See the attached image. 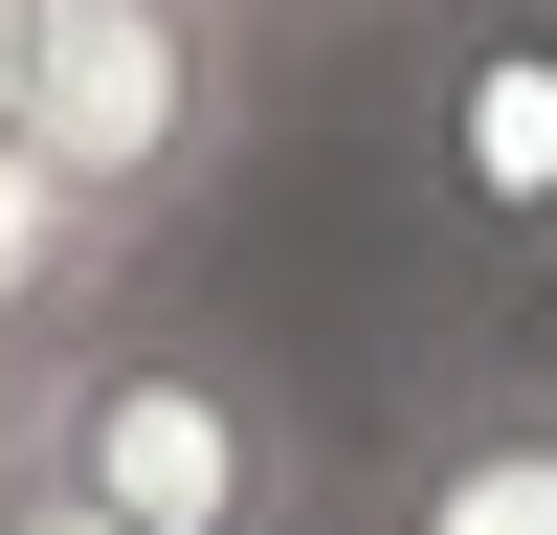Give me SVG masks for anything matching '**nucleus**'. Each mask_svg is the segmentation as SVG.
Returning a JSON list of instances; mask_svg holds the SVG:
<instances>
[{"label":"nucleus","mask_w":557,"mask_h":535,"mask_svg":"<svg viewBox=\"0 0 557 535\" xmlns=\"http://www.w3.org/2000/svg\"><path fill=\"white\" fill-rule=\"evenodd\" d=\"M23 45H45V0H0V134H23Z\"/></svg>","instance_id":"423d86ee"},{"label":"nucleus","mask_w":557,"mask_h":535,"mask_svg":"<svg viewBox=\"0 0 557 535\" xmlns=\"http://www.w3.org/2000/svg\"><path fill=\"white\" fill-rule=\"evenodd\" d=\"M380 535H557V380L535 357H469V380L401 424Z\"/></svg>","instance_id":"7ed1b4c3"},{"label":"nucleus","mask_w":557,"mask_h":535,"mask_svg":"<svg viewBox=\"0 0 557 535\" xmlns=\"http://www.w3.org/2000/svg\"><path fill=\"white\" fill-rule=\"evenodd\" d=\"M0 535H112V513H89V490H23V513H0Z\"/></svg>","instance_id":"0eeeda50"},{"label":"nucleus","mask_w":557,"mask_h":535,"mask_svg":"<svg viewBox=\"0 0 557 535\" xmlns=\"http://www.w3.org/2000/svg\"><path fill=\"white\" fill-rule=\"evenodd\" d=\"M45 357H67V335H0V513L45 490Z\"/></svg>","instance_id":"39448f33"},{"label":"nucleus","mask_w":557,"mask_h":535,"mask_svg":"<svg viewBox=\"0 0 557 535\" xmlns=\"http://www.w3.org/2000/svg\"><path fill=\"white\" fill-rule=\"evenodd\" d=\"M112 268H134V246L23 157V134H0V335H89V312H112Z\"/></svg>","instance_id":"20e7f679"},{"label":"nucleus","mask_w":557,"mask_h":535,"mask_svg":"<svg viewBox=\"0 0 557 535\" xmlns=\"http://www.w3.org/2000/svg\"><path fill=\"white\" fill-rule=\"evenodd\" d=\"M246 112H268L246 0H45V45H23V157L112 246H178L246 157Z\"/></svg>","instance_id":"f03ea898"},{"label":"nucleus","mask_w":557,"mask_h":535,"mask_svg":"<svg viewBox=\"0 0 557 535\" xmlns=\"http://www.w3.org/2000/svg\"><path fill=\"white\" fill-rule=\"evenodd\" d=\"M45 490H89L112 535H312V424L268 401V357L89 312L45 357Z\"/></svg>","instance_id":"f257e3e1"}]
</instances>
